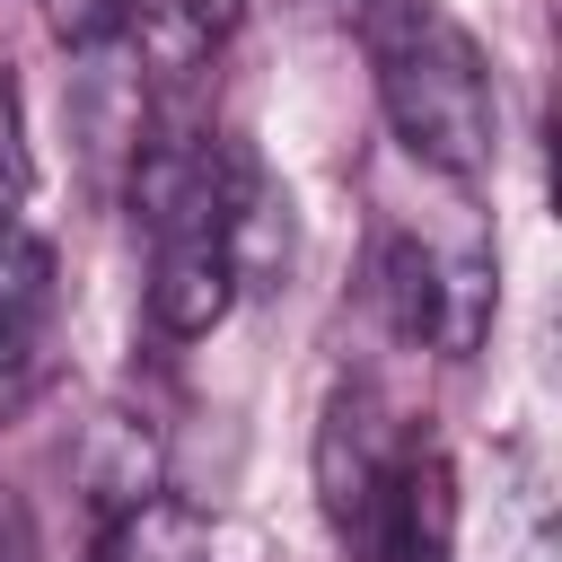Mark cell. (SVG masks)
Wrapping results in <instances>:
<instances>
[{"label":"cell","mask_w":562,"mask_h":562,"mask_svg":"<svg viewBox=\"0 0 562 562\" xmlns=\"http://www.w3.org/2000/svg\"><path fill=\"white\" fill-rule=\"evenodd\" d=\"M369 53H378V105H386L395 140L439 176H483L501 149V105H492V70H483L474 35L457 18L404 0L378 18Z\"/></svg>","instance_id":"1"},{"label":"cell","mask_w":562,"mask_h":562,"mask_svg":"<svg viewBox=\"0 0 562 562\" xmlns=\"http://www.w3.org/2000/svg\"><path fill=\"white\" fill-rule=\"evenodd\" d=\"M378 316L404 342H430L448 360H465L492 325V255L483 246H422V237H386L378 246Z\"/></svg>","instance_id":"2"},{"label":"cell","mask_w":562,"mask_h":562,"mask_svg":"<svg viewBox=\"0 0 562 562\" xmlns=\"http://www.w3.org/2000/svg\"><path fill=\"white\" fill-rule=\"evenodd\" d=\"M334 536L351 544V562H448L457 553V465H448V448L404 430L395 457L378 465V483L351 501V518Z\"/></svg>","instance_id":"3"},{"label":"cell","mask_w":562,"mask_h":562,"mask_svg":"<svg viewBox=\"0 0 562 562\" xmlns=\"http://www.w3.org/2000/svg\"><path fill=\"white\" fill-rule=\"evenodd\" d=\"M53 325H61V272L53 246L35 228L0 237V413L35 395L44 360H53Z\"/></svg>","instance_id":"4"},{"label":"cell","mask_w":562,"mask_h":562,"mask_svg":"<svg viewBox=\"0 0 562 562\" xmlns=\"http://www.w3.org/2000/svg\"><path fill=\"white\" fill-rule=\"evenodd\" d=\"M79 483H88L97 527H114V518H132L140 501H158L167 483H158V430H149V413L105 404V413L88 422V439H79Z\"/></svg>","instance_id":"5"},{"label":"cell","mask_w":562,"mask_h":562,"mask_svg":"<svg viewBox=\"0 0 562 562\" xmlns=\"http://www.w3.org/2000/svg\"><path fill=\"white\" fill-rule=\"evenodd\" d=\"M492 562H553V474L527 439L492 457Z\"/></svg>","instance_id":"6"},{"label":"cell","mask_w":562,"mask_h":562,"mask_svg":"<svg viewBox=\"0 0 562 562\" xmlns=\"http://www.w3.org/2000/svg\"><path fill=\"white\" fill-rule=\"evenodd\" d=\"M97 562H211V527L184 501H140L132 518L97 527Z\"/></svg>","instance_id":"7"},{"label":"cell","mask_w":562,"mask_h":562,"mask_svg":"<svg viewBox=\"0 0 562 562\" xmlns=\"http://www.w3.org/2000/svg\"><path fill=\"white\" fill-rule=\"evenodd\" d=\"M26 193H35V140H26V105L0 79V237L26 228Z\"/></svg>","instance_id":"8"},{"label":"cell","mask_w":562,"mask_h":562,"mask_svg":"<svg viewBox=\"0 0 562 562\" xmlns=\"http://www.w3.org/2000/svg\"><path fill=\"white\" fill-rule=\"evenodd\" d=\"M53 9V35L70 53H97V44H132L140 26V0H44Z\"/></svg>","instance_id":"9"},{"label":"cell","mask_w":562,"mask_h":562,"mask_svg":"<svg viewBox=\"0 0 562 562\" xmlns=\"http://www.w3.org/2000/svg\"><path fill=\"white\" fill-rule=\"evenodd\" d=\"M176 44H193V53H211V44H228L237 35V18H246V0H140Z\"/></svg>","instance_id":"10"},{"label":"cell","mask_w":562,"mask_h":562,"mask_svg":"<svg viewBox=\"0 0 562 562\" xmlns=\"http://www.w3.org/2000/svg\"><path fill=\"white\" fill-rule=\"evenodd\" d=\"M0 562H35V518H26L18 483H0Z\"/></svg>","instance_id":"11"}]
</instances>
